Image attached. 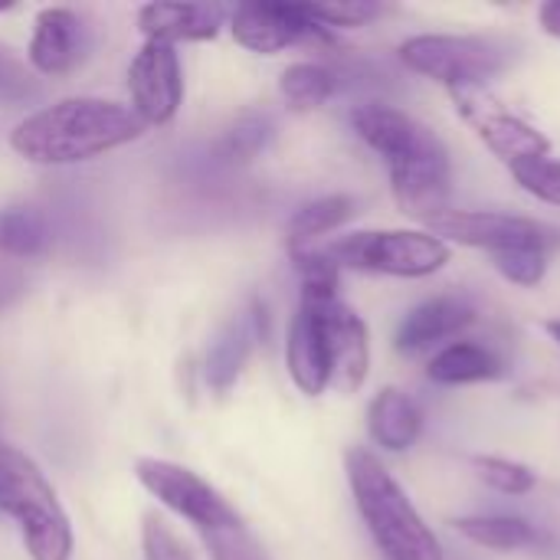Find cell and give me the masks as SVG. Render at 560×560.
Returning a JSON list of instances; mask_svg holds the SVG:
<instances>
[{
	"mask_svg": "<svg viewBox=\"0 0 560 560\" xmlns=\"http://www.w3.org/2000/svg\"><path fill=\"white\" fill-rule=\"evenodd\" d=\"M453 528L466 541H472L486 551H502V555L532 548L538 541L535 525H528L518 515H466V518H456Z\"/></svg>",
	"mask_w": 560,
	"mask_h": 560,
	"instance_id": "7402d4cb",
	"label": "cell"
},
{
	"mask_svg": "<svg viewBox=\"0 0 560 560\" xmlns=\"http://www.w3.org/2000/svg\"><path fill=\"white\" fill-rule=\"evenodd\" d=\"M131 108L144 125H167L184 102V72L174 46L144 39L128 66Z\"/></svg>",
	"mask_w": 560,
	"mask_h": 560,
	"instance_id": "8fae6325",
	"label": "cell"
},
{
	"mask_svg": "<svg viewBox=\"0 0 560 560\" xmlns=\"http://www.w3.org/2000/svg\"><path fill=\"white\" fill-rule=\"evenodd\" d=\"M456 115L476 131V138L505 164L532 161V158H548L551 141L545 131H538L532 121H525L518 112H512L489 85H463L450 89Z\"/></svg>",
	"mask_w": 560,
	"mask_h": 560,
	"instance_id": "8992f818",
	"label": "cell"
},
{
	"mask_svg": "<svg viewBox=\"0 0 560 560\" xmlns=\"http://www.w3.org/2000/svg\"><path fill=\"white\" fill-rule=\"evenodd\" d=\"M223 10L210 3H144L138 10V30L158 43H203L217 39Z\"/></svg>",
	"mask_w": 560,
	"mask_h": 560,
	"instance_id": "e0dca14e",
	"label": "cell"
},
{
	"mask_svg": "<svg viewBox=\"0 0 560 560\" xmlns=\"http://www.w3.org/2000/svg\"><path fill=\"white\" fill-rule=\"evenodd\" d=\"M203 541H207L213 560H269L262 541L246 528V522L210 532V535H203Z\"/></svg>",
	"mask_w": 560,
	"mask_h": 560,
	"instance_id": "f546056e",
	"label": "cell"
},
{
	"mask_svg": "<svg viewBox=\"0 0 560 560\" xmlns=\"http://www.w3.org/2000/svg\"><path fill=\"white\" fill-rule=\"evenodd\" d=\"M368 433L384 453H407L423 433V410L400 387H384L368 404Z\"/></svg>",
	"mask_w": 560,
	"mask_h": 560,
	"instance_id": "d6986e66",
	"label": "cell"
},
{
	"mask_svg": "<svg viewBox=\"0 0 560 560\" xmlns=\"http://www.w3.org/2000/svg\"><path fill=\"white\" fill-rule=\"evenodd\" d=\"M400 62L427 75L440 85L463 89V85H489L509 66V46L492 36H469V33H420L400 43Z\"/></svg>",
	"mask_w": 560,
	"mask_h": 560,
	"instance_id": "5b68a950",
	"label": "cell"
},
{
	"mask_svg": "<svg viewBox=\"0 0 560 560\" xmlns=\"http://www.w3.org/2000/svg\"><path fill=\"white\" fill-rule=\"evenodd\" d=\"M85 30L75 10L69 7H46L33 20V36L26 59L43 75H66L79 66L85 49Z\"/></svg>",
	"mask_w": 560,
	"mask_h": 560,
	"instance_id": "9a60e30c",
	"label": "cell"
},
{
	"mask_svg": "<svg viewBox=\"0 0 560 560\" xmlns=\"http://www.w3.org/2000/svg\"><path fill=\"white\" fill-rule=\"evenodd\" d=\"M545 331H548V335H551V338L560 345V318H551V322L545 325Z\"/></svg>",
	"mask_w": 560,
	"mask_h": 560,
	"instance_id": "d590c367",
	"label": "cell"
},
{
	"mask_svg": "<svg viewBox=\"0 0 560 560\" xmlns=\"http://www.w3.org/2000/svg\"><path fill=\"white\" fill-rule=\"evenodd\" d=\"M20 292H23V276L10 262H0V308H7Z\"/></svg>",
	"mask_w": 560,
	"mask_h": 560,
	"instance_id": "836d02e7",
	"label": "cell"
},
{
	"mask_svg": "<svg viewBox=\"0 0 560 560\" xmlns=\"http://www.w3.org/2000/svg\"><path fill=\"white\" fill-rule=\"evenodd\" d=\"M36 92L33 72L20 62V56L0 43V102H23Z\"/></svg>",
	"mask_w": 560,
	"mask_h": 560,
	"instance_id": "d6a6232c",
	"label": "cell"
},
{
	"mask_svg": "<svg viewBox=\"0 0 560 560\" xmlns=\"http://www.w3.org/2000/svg\"><path fill=\"white\" fill-rule=\"evenodd\" d=\"M262 322H266V308L259 302H253V312L249 315H240L236 322H230L220 331V338L210 345L207 361H203V377H207V384L217 394H226L236 384V377L243 374L256 338L266 331Z\"/></svg>",
	"mask_w": 560,
	"mask_h": 560,
	"instance_id": "ac0fdd59",
	"label": "cell"
},
{
	"mask_svg": "<svg viewBox=\"0 0 560 560\" xmlns=\"http://www.w3.org/2000/svg\"><path fill=\"white\" fill-rule=\"evenodd\" d=\"M390 171V194L394 203L404 217L410 220H433L436 213L450 210V194H453V164L443 138L433 144L413 151L410 158H400L387 164Z\"/></svg>",
	"mask_w": 560,
	"mask_h": 560,
	"instance_id": "9c48e42d",
	"label": "cell"
},
{
	"mask_svg": "<svg viewBox=\"0 0 560 560\" xmlns=\"http://www.w3.org/2000/svg\"><path fill=\"white\" fill-rule=\"evenodd\" d=\"M476 472L489 489L502 495H528L538 486V476L532 466L505 459V456H476Z\"/></svg>",
	"mask_w": 560,
	"mask_h": 560,
	"instance_id": "83f0119b",
	"label": "cell"
},
{
	"mask_svg": "<svg viewBox=\"0 0 560 560\" xmlns=\"http://www.w3.org/2000/svg\"><path fill=\"white\" fill-rule=\"evenodd\" d=\"M0 515L13 518L30 560H72L69 515L43 469L16 446L0 443Z\"/></svg>",
	"mask_w": 560,
	"mask_h": 560,
	"instance_id": "3957f363",
	"label": "cell"
},
{
	"mask_svg": "<svg viewBox=\"0 0 560 560\" xmlns=\"http://www.w3.org/2000/svg\"><path fill=\"white\" fill-rule=\"evenodd\" d=\"M135 479L174 515L187 518L200 535L240 525V512L197 472L167 463V459H154V456H141L135 463Z\"/></svg>",
	"mask_w": 560,
	"mask_h": 560,
	"instance_id": "52a82bcc",
	"label": "cell"
},
{
	"mask_svg": "<svg viewBox=\"0 0 560 560\" xmlns=\"http://www.w3.org/2000/svg\"><path fill=\"white\" fill-rule=\"evenodd\" d=\"M285 368L292 384L305 397H322L328 390V354H325V338L322 325L312 305L299 302L289 335H285Z\"/></svg>",
	"mask_w": 560,
	"mask_h": 560,
	"instance_id": "2e32d148",
	"label": "cell"
},
{
	"mask_svg": "<svg viewBox=\"0 0 560 560\" xmlns=\"http://www.w3.org/2000/svg\"><path fill=\"white\" fill-rule=\"evenodd\" d=\"M335 89H338V75L322 62H292L279 79V92L295 112L322 108L335 95Z\"/></svg>",
	"mask_w": 560,
	"mask_h": 560,
	"instance_id": "cb8c5ba5",
	"label": "cell"
},
{
	"mask_svg": "<svg viewBox=\"0 0 560 560\" xmlns=\"http://www.w3.org/2000/svg\"><path fill=\"white\" fill-rule=\"evenodd\" d=\"M52 230L49 220L33 207H3L0 210V256L7 259H36L49 253Z\"/></svg>",
	"mask_w": 560,
	"mask_h": 560,
	"instance_id": "603a6c76",
	"label": "cell"
},
{
	"mask_svg": "<svg viewBox=\"0 0 560 560\" xmlns=\"http://www.w3.org/2000/svg\"><path fill=\"white\" fill-rule=\"evenodd\" d=\"M538 23L548 36L560 39V0H548L538 7Z\"/></svg>",
	"mask_w": 560,
	"mask_h": 560,
	"instance_id": "e575fe53",
	"label": "cell"
},
{
	"mask_svg": "<svg viewBox=\"0 0 560 560\" xmlns=\"http://www.w3.org/2000/svg\"><path fill=\"white\" fill-rule=\"evenodd\" d=\"M315 308L325 354H328V390L358 394L371 374V335L364 318L345 305L341 299L331 302H305Z\"/></svg>",
	"mask_w": 560,
	"mask_h": 560,
	"instance_id": "30bf717a",
	"label": "cell"
},
{
	"mask_svg": "<svg viewBox=\"0 0 560 560\" xmlns=\"http://www.w3.org/2000/svg\"><path fill=\"white\" fill-rule=\"evenodd\" d=\"M141 548H144V560H197L190 548L171 532V525L158 515H144Z\"/></svg>",
	"mask_w": 560,
	"mask_h": 560,
	"instance_id": "1f68e13d",
	"label": "cell"
},
{
	"mask_svg": "<svg viewBox=\"0 0 560 560\" xmlns=\"http://www.w3.org/2000/svg\"><path fill=\"white\" fill-rule=\"evenodd\" d=\"M269 141H272V118L262 112H246L220 135L213 151L223 164L236 167V164H249L253 158H259V151H266Z\"/></svg>",
	"mask_w": 560,
	"mask_h": 560,
	"instance_id": "d4e9b609",
	"label": "cell"
},
{
	"mask_svg": "<svg viewBox=\"0 0 560 560\" xmlns=\"http://www.w3.org/2000/svg\"><path fill=\"white\" fill-rule=\"evenodd\" d=\"M492 266L505 282H512L518 289H535L548 276V249H541V246L505 249V253L492 256Z\"/></svg>",
	"mask_w": 560,
	"mask_h": 560,
	"instance_id": "4316f807",
	"label": "cell"
},
{
	"mask_svg": "<svg viewBox=\"0 0 560 560\" xmlns=\"http://www.w3.org/2000/svg\"><path fill=\"white\" fill-rule=\"evenodd\" d=\"M427 233L440 236L443 243L469 246V249H486L489 256L518 249V246H551L548 230L538 220L515 217V213H499V210H443L433 220L423 223Z\"/></svg>",
	"mask_w": 560,
	"mask_h": 560,
	"instance_id": "ba28073f",
	"label": "cell"
},
{
	"mask_svg": "<svg viewBox=\"0 0 560 560\" xmlns=\"http://www.w3.org/2000/svg\"><path fill=\"white\" fill-rule=\"evenodd\" d=\"M354 213H358V200L348 197V194H328V197H318V200L302 203L292 213L289 226H285L289 249H308V246H315L322 236L341 230Z\"/></svg>",
	"mask_w": 560,
	"mask_h": 560,
	"instance_id": "44dd1931",
	"label": "cell"
},
{
	"mask_svg": "<svg viewBox=\"0 0 560 560\" xmlns=\"http://www.w3.org/2000/svg\"><path fill=\"white\" fill-rule=\"evenodd\" d=\"M230 30L243 49L259 56H276L302 39H328V30L308 16L305 3H272V0L240 3L230 16Z\"/></svg>",
	"mask_w": 560,
	"mask_h": 560,
	"instance_id": "7c38bea8",
	"label": "cell"
},
{
	"mask_svg": "<svg viewBox=\"0 0 560 560\" xmlns=\"http://www.w3.org/2000/svg\"><path fill=\"white\" fill-rule=\"evenodd\" d=\"M325 253L338 269L394 279H430L453 259V246L427 230H361L338 236Z\"/></svg>",
	"mask_w": 560,
	"mask_h": 560,
	"instance_id": "277c9868",
	"label": "cell"
},
{
	"mask_svg": "<svg viewBox=\"0 0 560 560\" xmlns=\"http://www.w3.org/2000/svg\"><path fill=\"white\" fill-rule=\"evenodd\" d=\"M515 184L532 194L535 200L541 203H551V207H560V161L558 158H532V161H518L509 167Z\"/></svg>",
	"mask_w": 560,
	"mask_h": 560,
	"instance_id": "f1b7e54d",
	"label": "cell"
},
{
	"mask_svg": "<svg viewBox=\"0 0 560 560\" xmlns=\"http://www.w3.org/2000/svg\"><path fill=\"white\" fill-rule=\"evenodd\" d=\"M502 374H505V368L495 358V351H489L486 345H476V341H450L427 364V377L440 387L486 384V381H499Z\"/></svg>",
	"mask_w": 560,
	"mask_h": 560,
	"instance_id": "ffe728a7",
	"label": "cell"
},
{
	"mask_svg": "<svg viewBox=\"0 0 560 560\" xmlns=\"http://www.w3.org/2000/svg\"><path fill=\"white\" fill-rule=\"evenodd\" d=\"M476 322V308L459 295H436L407 312L394 335V348L407 358L427 354L433 348H446V341L459 338Z\"/></svg>",
	"mask_w": 560,
	"mask_h": 560,
	"instance_id": "5bb4252c",
	"label": "cell"
},
{
	"mask_svg": "<svg viewBox=\"0 0 560 560\" xmlns=\"http://www.w3.org/2000/svg\"><path fill=\"white\" fill-rule=\"evenodd\" d=\"M351 128L387 164H394L400 158H410L413 151H420V148H427V144H433L440 138L433 128H427L413 115H407V112H400L394 105H384V102L354 105L351 108Z\"/></svg>",
	"mask_w": 560,
	"mask_h": 560,
	"instance_id": "4fadbf2b",
	"label": "cell"
},
{
	"mask_svg": "<svg viewBox=\"0 0 560 560\" xmlns=\"http://www.w3.org/2000/svg\"><path fill=\"white\" fill-rule=\"evenodd\" d=\"M144 128L148 125L135 115L131 105L75 95L26 115L10 131V148L30 164L66 167L125 148L138 141Z\"/></svg>",
	"mask_w": 560,
	"mask_h": 560,
	"instance_id": "6da1fadb",
	"label": "cell"
},
{
	"mask_svg": "<svg viewBox=\"0 0 560 560\" xmlns=\"http://www.w3.org/2000/svg\"><path fill=\"white\" fill-rule=\"evenodd\" d=\"M289 256H292L295 272L302 279V302H331V299H338L341 269L335 266V259L325 249H318V246L289 249Z\"/></svg>",
	"mask_w": 560,
	"mask_h": 560,
	"instance_id": "484cf974",
	"label": "cell"
},
{
	"mask_svg": "<svg viewBox=\"0 0 560 560\" xmlns=\"http://www.w3.org/2000/svg\"><path fill=\"white\" fill-rule=\"evenodd\" d=\"M308 16L325 30H354L381 16V3L371 0H338V3H305Z\"/></svg>",
	"mask_w": 560,
	"mask_h": 560,
	"instance_id": "4dcf8cb0",
	"label": "cell"
},
{
	"mask_svg": "<svg viewBox=\"0 0 560 560\" xmlns=\"http://www.w3.org/2000/svg\"><path fill=\"white\" fill-rule=\"evenodd\" d=\"M345 472L354 505L384 560H446L440 538L423 522L404 486L368 446L345 453Z\"/></svg>",
	"mask_w": 560,
	"mask_h": 560,
	"instance_id": "7a4b0ae2",
	"label": "cell"
}]
</instances>
